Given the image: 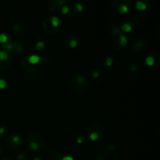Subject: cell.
Segmentation results:
<instances>
[{
    "label": "cell",
    "mask_w": 160,
    "mask_h": 160,
    "mask_svg": "<svg viewBox=\"0 0 160 160\" xmlns=\"http://www.w3.org/2000/svg\"><path fill=\"white\" fill-rule=\"evenodd\" d=\"M12 30H13L14 34L18 36H21L25 31L24 23L22 21L17 22V23H14L13 27H12Z\"/></svg>",
    "instance_id": "cell-13"
},
{
    "label": "cell",
    "mask_w": 160,
    "mask_h": 160,
    "mask_svg": "<svg viewBox=\"0 0 160 160\" xmlns=\"http://www.w3.org/2000/svg\"><path fill=\"white\" fill-rule=\"evenodd\" d=\"M8 36L6 34H0V45H2L8 40Z\"/></svg>",
    "instance_id": "cell-28"
},
{
    "label": "cell",
    "mask_w": 160,
    "mask_h": 160,
    "mask_svg": "<svg viewBox=\"0 0 160 160\" xmlns=\"http://www.w3.org/2000/svg\"><path fill=\"white\" fill-rule=\"evenodd\" d=\"M120 31H123V32L125 33H130L133 31V29L129 23L124 22V23L121 25V27H120Z\"/></svg>",
    "instance_id": "cell-24"
},
{
    "label": "cell",
    "mask_w": 160,
    "mask_h": 160,
    "mask_svg": "<svg viewBox=\"0 0 160 160\" xmlns=\"http://www.w3.org/2000/svg\"><path fill=\"white\" fill-rule=\"evenodd\" d=\"M87 134L88 137L92 142L99 140L105 134L104 126L98 121L93 122L88 128Z\"/></svg>",
    "instance_id": "cell-3"
},
{
    "label": "cell",
    "mask_w": 160,
    "mask_h": 160,
    "mask_svg": "<svg viewBox=\"0 0 160 160\" xmlns=\"http://www.w3.org/2000/svg\"><path fill=\"white\" fill-rule=\"evenodd\" d=\"M132 2L131 1H122V0H117L113 2L112 8L115 11L120 12L121 14L127 13L130 10L131 7Z\"/></svg>",
    "instance_id": "cell-7"
},
{
    "label": "cell",
    "mask_w": 160,
    "mask_h": 160,
    "mask_svg": "<svg viewBox=\"0 0 160 160\" xmlns=\"http://www.w3.org/2000/svg\"><path fill=\"white\" fill-rule=\"evenodd\" d=\"M133 51L136 53H141L142 52L145 51L148 48V43L146 41L142 38H138L133 42L132 45H131Z\"/></svg>",
    "instance_id": "cell-9"
},
{
    "label": "cell",
    "mask_w": 160,
    "mask_h": 160,
    "mask_svg": "<svg viewBox=\"0 0 160 160\" xmlns=\"http://www.w3.org/2000/svg\"><path fill=\"white\" fill-rule=\"evenodd\" d=\"M67 2V1H63V0H54L48 3V8L50 12H56V11L59 10L61 7Z\"/></svg>",
    "instance_id": "cell-12"
},
{
    "label": "cell",
    "mask_w": 160,
    "mask_h": 160,
    "mask_svg": "<svg viewBox=\"0 0 160 160\" xmlns=\"http://www.w3.org/2000/svg\"><path fill=\"white\" fill-rule=\"evenodd\" d=\"M17 160H28V156L25 152H20L17 156Z\"/></svg>",
    "instance_id": "cell-27"
},
{
    "label": "cell",
    "mask_w": 160,
    "mask_h": 160,
    "mask_svg": "<svg viewBox=\"0 0 160 160\" xmlns=\"http://www.w3.org/2000/svg\"><path fill=\"white\" fill-rule=\"evenodd\" d=\"M60 19L56 16H52L45 19L43 21L42 28L45 32L48 34H54L58 32L61 28Z\"/></svg>",
    "instance_id": "cell-4"
},
{
    "label": "cell",
    "mask_w": 160,
    "mask_h": 160,
    "mask_svg": "<svg viewBox=\"0 0 160 160\" xmlns=\"http://www.w3.org/2000/svg\"><path fill=\"white\" fill-rule=\"evenodd\" d=\"M6 86V80L5 79L2 75L0 74V91L2 89H4Z\"/></svg>",
    "instance_id": "cell-26"
},
{
    "label": "cell",
    "mask_w": 160,
    "mask_h": 160,
    "mask_svg": "<svg viewBox=\"0 0 160 160\" xmlns=\"http://www.w3.org/2000/svg\"><path fill=\"white\" fill-rule=\"evenodd\" d=\"M12 62V56L8 52L0 50V72L7 70Z\"/></svg>",
    "instance_id": "cell-6"
},
{
    "label": "cell",
    "mask_w": 160,
    "mask_h": 160,
    "mask_svg": "<svg viewBox=\"0 0 160 160\" xmlns=\"http://www.w3.org/2000/svg\"><path fill=\"white\" fill-rule=\"evenodd\" d=\"M148 7V5L145 1H138L136 2V8H137L138 10L141 11V12H144L145 10H147Z\"/></svg>",
    "instance_id": "cell-21"
},
{
    "label": "cell",
    "mask_w": 160,
    "mask_h": 160,
    "mask_svg": "<svg viewBox=\"0 0 160 160\" xmlns=\"http://www.w3.org/2000/svg\"><path fill=\"white\" fill-rule=\"evenodd\" d=\"M128 42V38H127L126 35H124L123 34H120L119 35L114 37L113 43L114 45H115L116 48H117L118 49H120V48L126 46Z\"/></svg>",
    "instance_id": "cell-11"
},
{
    "label": "cell",
    "mask_w": 160,
    "mask_h": 160,
    "mask_svg": "<svg viewBox=\"0 0 160 160\" xmlns=\"http://www.w3.org/2000/svg\"><path fill=\"white\" fill-rule=\"evenodd\" d=\"M84 142H85V138H84V137H83V136H78V137L77 138V142H78V144H83Z\"/></svg>",
    "instance_id": "cell-30"
},
{
    "label": "cell",
    "mask_w": 160,
    "mask_h": 160,
    "mask_svg": "<svg viewBox=\"0 0 160 160\" xmlns=\"http://www.w3.org/2000/svg\"><path fill=\"white\" fill-rule=\"evenodd\" d=\"M8 131V126L4 121H0V138L4 136Z\"/></svg>",
    "instance_id": "cell-23"
},
{
    "label": "cell",
    "mask_w": 160,
    "mask_h": 160,
    "mask_svg": "<svg viewBox=\"0 0 160 160\" xmlns=\"http://www.w3.org/2000/svg\"><path fill=\"white\" fill-rule=\"evenodd\" d=\"M28 55H25L24 56L22 59V67H23V70H26L28 73H34V72L37 71L41 67V64H37V65H34V64L31 63V62L28 61Z\"/></svg>",
    "instance_id": "cell-8"
},
{
    "label": "cell",
    "mask_w": 160,
    "mask_h": 160,
    "mask_svg": "<svg viewBox=\"0 0 160 160\" xmlns=\"http://www.w3.org/2000/svg\"><path fill=\"white\" fill-rule=\"evenodd\" d=\"M116 149H117V145H116L115 144H112V143L109 144V145H108L106 148L105 154H106V155L110 154V153H112V152L115 151Z\"/></svg>",
    "instance_id": "cell-25"
},
{
    "label": "cell",
    "mask_w": 160,
    "mask_h": 160,
    "mask_svg": "<svg viewBox=\"0 0 160 160\" xmlns=\"http://www.w3.org/2000/svg\"><path fill=\"white\" fill-rule=\"evenodd\" d=\"M2 152V146L1 143H0V156H1Z\"/></svg>",
    "instance_id": "cell-34"
},
{
    "label": "cell",
    "mask_w": 160,
    "mask_h": 160,
    "mask_svg": "<svg viewBox=\"0 0 160 160\" xmlns=\"http://www.w3.org/2000/svg\"><path fill=\"white\" fill-rule=\"evenodd\" d=\"M59 10H60L61 14H62V17H68L69 16L73 15V12H74L73 6L67 5V2L66 3V4H64Z\"/></svg>",
    "instance_id": "cell-14"
},
{
    "label": "cell",
    "mask_w": 160,
    "mask_h": 160,
    "mask_svg": "<svg viewBox=\"0 0 160 160\" xmlns=\"http://www.w3.org/2000/svg\"><path fill=\"white\" fill-rule=\"evenodd\" d=\"M110 33L112 35H113L114 37L119 35L120 34H121V31H120V27H119L118 23H112L110 26Z\"/></svg>",
    "instance_id": "cell-20"
},
{
    "label": "cell",
    "mask_w": 160,
    "mask_h": 160,
    "mask_svg": "<svg viewBox=\"0 0 160 160\" xmlns=\"http://www.w3.org/2000/svg\"><path fill=\"white\" fill-rule=\"evenodd\" d=\"M138 64L136 63H132L131 66H130V70H131V71H136V70H138Z\"/></svg>",
    "instance_id": "cell-31"
},
{
    "label": "cell",
    "mask_w": 160,
    "mask_h": 160,
    "mask_svg": "<svg viewBox=\"0 0 160 160\" xmlns=\"http://www.w3.org/2000/svg\"><path fill=\"white\" fill-rule=\"evenodd\" d=\"M100 75H101V73H100L98 71H97V70H95V71H93L92 73V77L94 78V79H97V78H98L100 77Z\"/></svg>",
    "instance_id": "cell-29"
},
{
    "label": "cell",
    "mask_w": 160,
    "mask_h": 160,
    "mask_svg": "<svg viewBox=\"0 0 160 160\" xmlns=\"http://www.w3.org/2000/svg\"><path fill=\"white\" fill-rule=\"evenodd\" d=\"M29 148L33 152L42 151L45 147V140L42 134L38 132H33L28 137Z\"/></svg>",
    "instance_id": "cell-2"
},
{
    "label": "cell",
    "mask_w": 160,
    "mask_h": 160,
    "mask_svg": "<svg viewBox=\"0 0 160 160\" xmlns=\"http://www.w3.org/2000/svg\"><path fill=\"white\" fill-rule=\"evenodd\" d=\"M0 160H11V159H8V158H4V159H0Z\"/></svg>",
    "instance_id": "cell-35"
},
{
    "label": "cell",
    "mask_w": 160,
    "mask_h": 160,
    "mask_svg": "<svg viewBox=\"0 0 160 160\" xmlns=\"http://www.w3.org/2000/svg\"><path fill=\"white\" fill-rule=\"evenodd\" d=\"M25 48V44L24 42H22L20 40L14 41L13 44V48H12V52L14 53H20L24 50Z\"/></svg>",
    "instance_id": "cell-16"
},
{
    "label": "cell",
    "mask_w": 160,
    "mask_h": 160,
    "mask_svg": "<svg viewBox=\"0 0 160 160\" xmlns=\"http://www.w3.org/2000/svg\"><path fill=\"white\" fill-rule=\"evenodd\" d=\"M145 62L150 67H156L159 63V55L157 52H151L146 56Z\"/></svg>",
    "instance_id": "cell-10"
},
{
    "label": "cell",
    "mask_w": 160,
    "mask_h": 160,
    "mask_svg": "<svg viewBox=\"0 0 160 160\" xmlns=\"http://www.w3.org/2000/svg\"><path fill=\"white\" fill-rule=\"evenodd\" d=\"M45 46H46V42L44 40L43 37L37 39L35 42V48L38 51H42L45 48Z\"/></svg>",
    "instance_id": "cell-19"
},
{
    "label": "cell",
    "mask_w": 160,
    "mask_h": 160,
    "mask_svg": "<svg viewBox=\"0 0 160 160\" xmlns=\"http://www.w3.org/2000/svg\"><path fill=\"white\" fill-rule=\"evenodd\" d=\"M33 160H42V158L40 157V156H36V157H34Z\"/></svg>",
    "instance_id": "cell-33"
},
{
    "label": "cell",
    "mask_w": 160,
    "mask_h": 160,
    "mask_svg": "<svg viewBox=\"0 0 160 160\" xmlns=\"http://www.w3.org/2000/svg\"><path fill=\"white\" fill-rule=\"evenodd\" d=\"M124 22H126V23H129V24L131 25L133 31L137 29L139 26L138 19V17H134V16H129V17H128L126 19H125Z\"/></svg>",
    "instance_id": "cell-15"
},
{
    "label": "cell",
    "mask_w": 160,
    "mask_h": 160,
    "mask_svg": "<svg viewBox=\"0 0 160 160\" xmlns=\"http://www.w3.org/2000/svg\"><path fill=\"white\" fill-rule=\"evenodd\" d=\"M6 144L8 148L12 150H19L23 146V140L21 137L17 134L8 136L6 139Z\"/></svg>",
    "instance_id": "cell-5"
},
{
    "label": "cell",
    "mask_w": 160,
    "mask_h": 160,
    "mask_svg": "<svg viewBox=\"0 0 160 160\" xmlns=\"http://www.w3.org/2000/svg\"><path fill=\"white\" fill-rule=\"evenodd\" d=\"M67 45L71 48H74L79 45V38L76 36H70L67 38Z\"/></svg>",
    "instance_id": "cell-18"
},
{
    "label": "cell",
    "mask_w": 160,
    "mask_h": 160,
    "mask_svg": "<svg viewBox=\"0 0 160 160\" xmlns=\"http://www.w3.org/2000/svg\"><path fill=\"white\" fill-rule=\"evenodd\" d=\"M94 160H106V157H105L104 156H102V155H99V156H96V157H95V159Z\"/></svg>",
    "instance_id": "cell-32"
},
{
    "label": "cell",
    "mask_w": 160,
    "mask_h": 160,
    "mask_svg": "<svg viewBox=\"0 0 160 160\" xmlns=\"http://www.w3.org/2000/svg\"><path fill=\"white\" fill-rule=\"evenodd\" d=\"M70 90L77 95H83L87 93L89 88L88 78L83 74L74 75L70 81Z\"/></svg>",
    "instance_id": "cell-1"
},
{
    "label": "cell",
    "mask_w": 160,
    "mask_h": 160,
    "mask_svg": "<svg viewBox=\"0 0 160 160\" xmlns=\"http://www.w3.org/2000/svg\"><path fill=\"white\" fill-rule=\"evenodd\" d=\"M73 8L75 12H81L85 9V5L81 2H76L73 5Z\"/></svg>",
    "instance_id": "cell-22"
},
{
    "label": "cell",
    "mask_w": 160,
    "mask_h": 160,
    "mask_svg": "<svg viewBox=\"0 0 160 160\" xmlns=\"http://www.w3.org/2000/svg\"><path fill=\"white\" fill-rule=\"evenodd\" d=\"M113 63V59L111 56H105L102 57V59L100 62V64H102V67L105 68L111 67Z\"/></svg>",
    "instance_id": "cell-17"
}]
</instances>
